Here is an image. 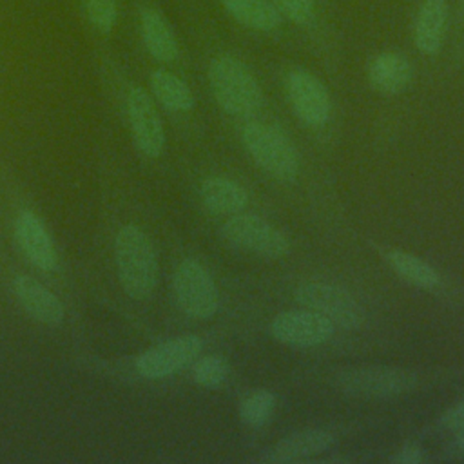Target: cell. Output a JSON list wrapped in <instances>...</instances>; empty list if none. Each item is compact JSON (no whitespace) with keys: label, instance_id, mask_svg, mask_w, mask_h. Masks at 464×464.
<instances>
[{"label":"cell","instance_id":"obj_1","mask_svg":"<svg viewBox=\"0 0 464 464\" xmlns=\"http://www.w3.org/2000/svg\"><path fill=\"white\" fill-rule=\"evenodd\" d=\"M120 283L132 299L149 297L158 281V257L149 236L136 225H125L114 239Z\"/></svg>","mask_w":464,"mask_h":464},{"label":"cell","instance_id":"obj_2","mask_svg":"<svg viewBox=\"0 0 464 464\" xmlns=\"http://www.w3.org/2000/svg\"><path fill=\"white\" fill-rule=\"evenodd\" d=\"M208 83L218 105L232 116H252L263 105V91L257 78L234 54H218L210 62Z\"/></svg>","mask_w":464,"mask_h":464},{"label":"cell","instance_id":"obj_3","mask_svg":"<svg viewBox=\"0 0 464 464\" xmlns=\"http://www.w3.org/2000/svg\"><path fill=\"white\" fill-rule=\"evenodd\" d=\"M241 140L252 160L272 178L294 181L299 174V154L290 138L277 127L250 121L241 130Z\"/></svg>","mask_w":464,"mask_h":464},{"label":"cell","instance_id":"obj_4","mask_svg":"<svg viewBox=\"0 0 464 464\" xmlns=\"http://www.w3.org/2000/svg\"><path fill=\"white\" fill-rule=\"evenodd\" d=\"M335 384L348 395L388 399L413 390L417 375L397 366H359L341 370L335 375Z\"/></svg>","mask_w":464,"mask_h":464},{"label":"cell","instance_id":"obj_5","mask_svg":"<svg viewBox=\"0 0 464 464\" xmlns=\"http://www.w3.org/2000/svg\"><path fill=\"white\" fill-rule=\"evenodd\" d=\"M221 234L230 245L266 259L285 257L292 248L281 228L254 214H234L223 223Z\"/></svg>","mask_w":464,"mask_h":464},{"label":"cell","instance_id":"obj_6","mask_svg":"<svg viewBox=\"0 0 464 464\" xmlns=\"http://www.w3.org/2000/svg\"><path fill=\"white\" fill-rule=\"evenodd\" d=\"M179 310L192 319H210L219 308V292L210 272L196 259H183L172 277Z\"/></svg>","mask_w":464,"mask_h":464},{"label":"cell","instance_id":"obj_7","mask_svg":"<svg viewBox=\"0 0 464 464\" xmlns=\"http://www.w3.org/2000/svg\"><path fill=\"white\" fill-rule=\"evenodd\" d=\"M295 301L344 330H355L364 323V310L357 299L334 283L304 281L295 288Z\"/></svg>","mask_w":464,"mask_h":464},{"label":"cell","instance_id":"obj_8","mask_svg":"<svg viewBox=\"0 0 464 464\" xmlns=\"http://www.w3.org/2000/svg\"><path fill=\"white\" fill-rule=\"evenodd\" d=\"M201 348L203 341L192 334L169 339L143 352L134 362L136 372L145 379H165L196 361Z\"/></svg>","mask_w":464,"mask_h":464},{"label":"cell","instance_id":"obj_9","mask_svg":"<svg viewBox=\"0 0 464 464\" xmlns=\"http://www.w3.org/2000/svg\"><path fill=\"white\" fill-rule=\"evenodd\" d=\"M334 330L335 324L330 319L308 308L281 312L270 323L272 337L295 348L319 346L334 335Z\"/></svg>","mask_w":464,"mask_h":464},{"label":"cell","instance_id":"obj_10","mask_svg":"<svg viewBox=\"0 0 464 464\" xmlns=\"http://www.w3.org/2000/svg\"><path fill=\"white\" fill-rule=\"evenodd\" d=\"M286 92L294 112L312 127L324 125L332 114L326 85L306 69H294L286 78Z\"/></svg>","mask_w":464,"mask_h":464},{"label":"cell","instance_id":"obj_11","mask_svg":"<svg viewBox=\"0 0 464 464\" xmlns=\"http://www.w3.org/2000/svg\"><path fill=\"white\" fill-rule=\"evenodd\" d=\"M127 114L138 150L147 158H158L165 147V130L152 98L141 87L129 91Z\"/></svg>","mask_w":464,"mask_h":464},{"label":"cell","instance_id":"obj_12","mask_svg":"<svg viewBox=\"0 0 464 464\" xmlns=\"http://www.w3.org/2000/svg\"><path fill=\"white\" fill-rule=\"evenodd\" d=\"M13 290L20 306L38 323L54 326L63 321L65 310L62 301L34 277L18 276L13 281Z\"/></svg>","mask_w":464,"mask_h":464},{"label":"cell","instance_id":"obj_13","mask_svg":"<svg viewBox=\"0 0 464 464\" xmlns=\"http://www.w3.org/2000/svg\"><path fill=\"white\" fill-rule=\"evenodd\" d=\"M14 236L27 259L40 270L56 268V252L49 232L29 210L20 212L14 223Z\"/></svg>","mask_w":464,"mask_h":464},{"label":"cell","instance_id":"obj_14","mask_svg":"<svg viewBox=\"0 0 464 464\" xmlns=\"http://www.w3.org/2000/svg\"><path fill=\"white\" fill-rule=\"evenodd\" d=\"M413 69L410 60L395 51H386L372 58L366 69L370 85L381 94H399L411 82Z\"/></svg>","mask_w":464,"mask_h":464},{"label":"cell","instance_id":"obj_15","mask_svg":"<svg viewBox=\"0 0 464 464\" xmlns=\"http://www.w3.org/2000/svg\"><path fill=\"white\" fill-rule=\"evenodd\" d=\"M448 2L446 0H422L415 22H413V42L424 54L439 53L446 27H448Z\"/></svg>","mask_w":464,"mask_h":464},{"label":"cell","instance_id":"obj_16","mask_svg":"<svg viewBox=\"0 0 464 464\" xmlns=\"http://www.w3.org/2000/svg\"><path fill=\"white\" fill-rule=\"evenodd\" d=\"M335 444V437L326 430H303L281 439L265 455L268 462H292L328 451Z\"/></svg>","mask_w":464,"mask_h":464},{"label":"cell","instance_id":"obj_17","mask_svg":"<svg viewBox=\"0 0 464 464\" xmlns=\"http://www.w3.org/2000/svg\"><path fill=\"white\" fill-rule=\"evenodd\" d=\"M199 199L212 214L234 216L246 207L248 194L237 181L230 178L210 176L199 185Z\"/></svg>","mask_w":464,"mask_h":464},{"label":"cell","instance_id":"obj_18","mask_svg":"<svg viewBox=\"0 0 464 464\" xmlns=\"http://www.w3.org/2000/svg\"><path fill=\"white\" fill-rule=\"evenodd\" d=\"M140 25L143 44L156 60L172 62L178 56V42L174 31L158 9H143Z\"/></svg>","mask_w":464,"mask_h":464},{"label":"cell","instance_id":"obj_19","mask_svg":"<svg viewBox=\"0 0 464 464\" xmlns=\"http://www.w3.org/2000/svg\"><path fill=\"white\" fill-rule=\"evenodd\" d=\"M234 20L256 31H274L281 24V13L272 0H219Z\"/></svg>","mask_w":464,"mask_h":464},{"label":"cell","instance_id":"obj_20","mask_svg":"<svg viewBox=\"0 0 464 464\" xmlns=\"http://www.w3.org/2000/svg\"><path fill=\"white\" fill-rule=\"evenodd\" d=\"M386 261L401 279L413 286L431 290L440 285L439 272L430 263L413 254L402 250H390L386 254Z\"/></svg>","mask_w":464,"mask_h":464},{"label":"cell","instance_id":"obj_21","mask_svg":"<svg viewBox=\"0 0 464 464\" xmlns=\"http://www.w3.org/2000/svg\"><path fill=\"white\" fill-rule=\"evenodd\" d=\"M150 89L156 100L170 111L185 112L194 107V96L188 85L165 69H158L150 74Z\"/></svg>","mask_w":464,"mask_h":464},{"label":"cell","instance_id":"obj_22","mask_svg":"<svg viewBox=\"0 0 464 464\" xmlns=\"http://www.w3.org/2000/svg\"><path fill=\"white\" fill-rule=\"evenodd\" d=\"M277 399L270 390L259 388L250 392L239 404V419L250 428H259L266 424L276 410Z\"/></svg>","mask_w":464,"mask_h":464},{"label":"cell","instance_id":"obj_23","mask_svg":"<svg viewBox=\"0 0 464 464\" xmlns=\"http://www.w3.org/2000/svg\"><path fill=\"white\" fill-rule=\"evenodd\" d=\"M228 362L219 355H207L194 362L192 379L203 388H218L228 377Z\"/></svg>","mask_w":464,"mask_h":464},{"label":"cell","instance_id":"obj_24","mask_svg":"<svg viewBox=\"0 0 464 464\" xmlns=\"http://www.w3.org/2000/svg\"><path fill=\"white\" fill-rule=\"evenodd\" d=\"M85 14L98 31H111L116 22V0H85Z\"/></svg>","mask_w":464,"mask_h":464},{"label":"cell","instance_id":"obj_25","mask_svg":"<svg viewBox=\"0 0 464 464\" xmlns=\"http://www.w3.org/2000/svg\"><path fill=\"white\" fill-rule=\"evenodd\" d=\"M281 16L295 24H308L315 14V0H272Z\"/></svg>","mask_w":464,"mask_h":464},{"label":"cell","instance_id":"obj_26","mask_svg":"<svg viewBox=\"0 0 464 464\" xmlns=\"http://www.w3.org/2000/svg\"><path fill=\"white\" fill-rule=\"evenodd\" d=\"M422 459H424L422 448L415 442H406L393 453V457L390 460L393 464H419V462H422Z\"/></svg>","mask_w":464,"mask_h":464},{"label":"cell","instance_id":"obj_27","mask_svg":"<svg viewBox=\"0 0 464 464\" xmlns=\"http://www.w3.org/2000/svg\"><path fill=\"white\" fill-rule=\"evenodd\" d=\"M440 424H442L444 428H448V430H453V431L464 428V399H462L460 402L450 406V408L442 413Z\"/></svg>","mask_w":464,"mask_h":464},{"label":"cell","instance_id":"obj_28","mask_svg":"<svg viewBox=\"0 0 464 464\" xmlns=\"http://www.w3.org/2000/svg\"><path fill=\"white\" fill-rule=\"evenodd\" d=\"M453 450H455L457 455L464 457V428L457 430V435L453 439Z\"/></svg>","mask_w":464,"mask_h":464}]
</instances>
